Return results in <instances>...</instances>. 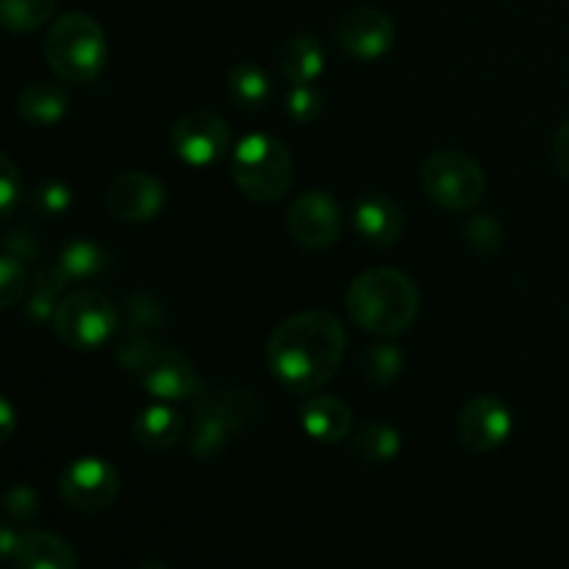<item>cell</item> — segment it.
Wrapping results in <instances>:
<instances>
[{
    "instance_id": "1",
    "label": "cell",
    "mask_w": 569,
    "mask_h": 569,
    "mask_svg": "<svg viewBox=\"0 0 569 569\" xmlns=\"http://www.w3.org/2000/svg\"><path fill=\"white\" fill-rule=\"evenodd\" d=\"M348 350L342 322L326 309H306L272 328L267 365L287 392L315 395L337 376Z\"/></svg>"
},
{
    "instance_id": "2",
    "label": "cell",
    "mask_w": 569,
    "mask_h": 569,
    "mask_svg": "<svg viewBox=\"0 0 569 569\" xmlns=\"http://www.w3.org/2000/svg\"><path fill=\"white\" fill-rule=\"evenodd\" d=\"M345 309L361 331L392 339L415 326L420 315V289L395 267H372L350 281Z\"/></svg>"
},
{
    "instance_id": "3",
    "label": "cell",
    "mask_w": 569,
    "mask_h": 569,
    "mask_svg": "<svg viewBox=\"0 0 569 569\" xmlns=\"http://www.w3.org/2000/svg\"><path fill=\"white\" fill-rule=\"evenodd\" d=\"M117 365L137 378L156 400H189L203 389L192 359L167 345L150 342L144 333H128L114 348Z\"/></svg>"
},
{
    "instance_id": "4",
    "label": "cell",
    "mask_w": 569,
    "mask_h": 569,
    "mask_svg": "<svg viewBox=\"0 0 569 569\" xmlns=\"http://www.w3.org/2000/svg\"><path fill=\"white\" fill-rule=\"evenodd\" d=\"M44 59L59 81L92 83L109 59L106 31L87 11H67L56 17L44 37Z\"/></svg>"
},
{
    "instance_id": "5",
    "label": "cell",
    "mask_w": 569,
    "mask_h": 569,
    "mask_svg": "<svg viewBox=\"0 0 569 569\" xmlns=\"http://www.w3.org/2000/svg\"><path fill=\"white\" fill-rule=\"evenodd\" d=\"M194 417L189 428V453L198 461H214L228 450L244 426L256 417V398L248 389H200L194 395Z\"/></svg>"
},
{
    "instance_id": "6",
    "label": "cell",
    "mask_w": 569,
    "mask_h": 569,
    "mask_svg": "<svg viewBox=\"0 0 569 569\" xmlns=\"http://www.w3.org/2000/svg\"><path fill=\"white\" fill-rule=\"evenodd\" d=\"M231 178L244 198L256 203H278L292 189V153L272 133H248L231 153Z\"/></svg>"
},
{
    "instance_id": "7",
    "label": "cell",
    "mask_w": 569,
    "mask_h": 569,
    "mask_svg": "<svg viewBox=\"0 0 569 569\" xmlns=\"http://www.w3.org/2000/svg\"><path fill=\"white\" fill-rule=\"evenodd\" d=\"M422 192L445 211L476 209L487 192V176L481 164L465 150L445 148L426 159L420 170Z\"/></svg>"
},
{
    "instance_id": "8",
    "label": "cell",
    "mask_w": 569,
    "mask_h": 569,
    "mask_svg": "<svg viewBox=\"0 0 569 569\" xmlns=\"http://www.w3.org/2000/svg\"><path fill=\"white\" fill-rule=\"evenodd\" d=\"M120 326L114 303L98 289H76L59 300L53 315V333L64 348L98 350L111 342Z\"/></svg>"
},
{
    "instance_id": "9",
    "label": "cell",
    "mask_w": 569,
    "mask_h": 569,
    "mask_svg": "<svg viewBox=\"0 0 569 569\" xmlns=\"http://www.w3.org/2000/svg\"><path fill=\"white\" fill-rule=\"evenodd\" d=\"M120 472L100 456H81L59 476V498L76 515H100L120 498Z\"/></svg>"
},
{
    "instance_id": "10",
    "label": "cell",
    "mask_w": 569,
    "mask_h": 569,
    "mask_svg": "<svg viewBox=\"0 0 569 569\" xmlns=\"http://www.w3.org/2000/svg\"><path fill=\"white\" fill-rule=\"evenodd\" d=\"M170 148L181 164L194 167V170L217 164L231 148L228 122L209 109L187 111L172 122Z\"/></svg>"
},
{
    "instance_id": "11",
    "label": "cell",
    "mask_w": 569,
    "mask_h": 569,
    "mask_svg": "<svg viewBox=\"0 0 569 569\" xmlns=\"http://www.w3.org/2000/svg\"><path fill=\"white\" fill-rule=\"evenodd\" d=\"M287 231L298 248L309 253L333 248L342 237V209L322 189H311L295 198L287 214Z\"/></svg>"
},
{
    "instance_id": "12",
    "label": "cell",
    "mask_w": 569,
    "mask_h": 569,
    "mask_svg": "<svg viewBox=\"0 0 569 569\" xmlns=\"http://www.w3.org/2000/svg\"><path fill=\"white\" fill-rule=\"evenodd\" d=\"M511 428H515V417L498 395H476L459 411V422H456L461 445L476 456L498 450L511 437Z\"/></svg>"
},
{
    "instance_id": "13",
    "label": "cell",
    "mask_w": 569,
    "mask_h": 569,
    "mask_svg": "<svg viewBox=\"0 0 569 569\" xmlns=\"http://www.w3.org/2000/svg\"><path fill=\"white\" fill-rule=\"evenodd\" d=\"M164 183L144 170H126L106 189V209L120 222H150L164 209Z\"/></svg>"
},
{
    "instance_id": "14",
    "label": "cell",
    "mask_w": 569,
    "mask_h": 569,
    "mask_svg": "<svg viewBox=\"0 0 569 569\" xmlns=\"http://www.w3.org/2000/svg\"><path fill=\"white\" fill-rule=\"evenodd\" d=\"M337 42L350 59L378 61L392 50L395 22L387 11L359 6L350 9L337 26Z\"/></svg>"
},
{
    "instance_id": "15",
    "label": "cell",
    "mask_w": 569,
    "mask_h": 569,
    "mask_svg": "<svg viewBox=\"0 0 569 569\" xmlns=\"http://www.w3.org/2000/svg\"><path fill=\"white\" fill-rule=\"evenodd\" d=\"M0 553L20 569H76L78 556L67 539L50 531H14L3 526Z\"/></svg>"
},
{
    "instance_id": "16",
    "label": "cell",
    "mask_w": 569,
    "mask_h": 569,
    "mask_svg": "<svg viewBox=\"0 0 569 569\" xmlns=\"http://www.w3.org/2000/svg\"><path fill=\"white\" fill-rule=\"evenodd\" d=\"M353 226L372 248H392L403 233V211L389 194L365 192L353 206Z\"/></svg>"
},
{
    "instance_id": "17",
    "label": "cell",
    "mask_w": 569,
    "mask_h": 569,
    "mask_svg": "<svg viewBox=\"0 0 569 569\" xmlns=\"http://www.w3.org/2000/svg\"><path fill=\"white\" fill-rule=\"evenodd\" d=\"M300 426L315 442L337 445L353 433V411L333 395H311L300 409Z\"/></svg>"
},
{
    "instance_id": "18",
    "label": "cell",
    "mask_w": 569,
    "mask_h": 569,
    "mask_svg": "<svg viewBox=\"0 0 569 569\" xmlns=\"http://www.w3.org/2000/svg\"><path fill=\"white\" fill-rule=\"evenodd\" d=\"M70 111V94L56 81H31L17 92V114L37 128H50Z\"/></svg>"
},
{
    "instance_id": "19",
    "label": "cell",
    "mask_w": 569,
    "mask_h": 569,
    "mask_svg": "<svg viewBox=\"0 0 569 569\" xmlns=\"http://www.w3.org/2000/svg\"><path fill=\"white\" fill-rule=\"evenodd\" d=\"M131 437L150 453H167L183 437V420L170 406H148L131 420Z\"/></svg>"
},
{
    "instance_id": "20",
    "label": "cell",
    "mask_w": 569,
    "mask_h": 569,
    "mask_svg": "<svg viewBox=\"0 0 569 569\" xmlns=\"http://www.w3.org/2000/svg\"><path fill=\"white\" fill-rule=\"evenodd\" d=\"M326 70V50L311 33H295L281 44V76L289 83H315Z\"/></svg>"
},
{
    "instance_id": "21",
    "label": "cell",
    "mask_w": 569,
    "mask_h": 569,
    "mask_svg": "<svg viewBox=\"0 0 569 569\" xmlns=\"http://www.w3.org/2000/svg\"><path fill=\"white\" fill-rule=\"evenodd\" d=\"M56 264L64 270V276L70 278L72 283H83L103 276L111 264V256L106 253L103 244H98L94 239H72L70 244L61 248Z\"/></svg>"
},
{
    "instance_id": "22",
    "label": "cell",
    "mask_w": 569,
    "mask_h": 569,
    "mask_svg": "<svg viewBox=\"0 0 569 569\" xmlns=\"http://www.w3.org/2000/svg\"><path fill=\"white\" fill-rule=\"evenodd\" d=\"M400 448H403L400 431L387 422H367L353 437V453L367 465H389L398 459Z\"/></svg>"
},
{
    "instance_id": "23",
    "label": "cell",
    "mask_w": 569,
    "mask_h": 569,
    "mask_svg": "<svg viewBox=\"0 0 569 569\" xmlns=\"http://www.w3.org/2000/svg\"><path fill=\"white\" fill-rule=\"evenodd\" d=\"M70 283V278L64 276L59 264H44L37 272L31 283V292H28L26 311L33 322H53L56 306H59L61 289Z\"/></svg>"
},
{
    "instance_id": "24",
    "label": "cell",
    "mask_w": 569,
    "mask_h": 569,
    "mask_svg": "<svg viewBox=\"0 0 569 569\" xmlns=\"http://www.w3.org/2000/svg\"><path fill=\"white\" fill-rule=\"evenodd\" d=\"M403 367V350L392 342L370 345V348H365L359 353V376L365 378L370 387H387V383L398 381Z\"/></svg>"
},
{
    "instance_id": "25",
    "label": "cell",
    "mask_w": 569,
    "mask_h": 569,
    "mask_svg": "<svg viewBox=\"0 0 569 569\" xmlns=\"http://www.w3.org/2000/svg\"><path fill=\"white\" fill-rule=\"evenodd\" d=\"M228 92L239 109L259 111L270 100V78L256 64H237L228 76Z\"/></svg>"
},
{
    "instance_id": "26",
    "label": "cell",
    "mask_w": 569,
    "mask_h": 569,
    "mask_svg": "<svg viewBox=\"0 0 569 569\" xmlns=\"http://www.w3.org/2000/svg\"><path fill=\"white\" fill-rule=\"evenodd\" d=\"M59 0H0V20L6 31L31 33L53 20Z\"/></svg>"
},
{
    "instance_id": "27",
    "label": "cell",
    "mask_w": 569,
    "mask_h": 569,
    "mask_svg": "<svg viewBox=\"0 0 569 569\" xmlns=\"http://www.w3.org/2000/svg\"><path fill=\"white\" fill-rule=\"evenodd\" d=\"M164 306L150 295H131L126 300V326L131 333H148L164 328Z\"/></svg>"
},
{
    "instance_id": "28",
    "label": "cell",
    "mask_w": 569,
    "mask_h": 569,
    "mask_svg": "<svg viewBox=\"0 0 569 569\" xmlns=\"http://www.w3.org/2000/svg\"><path fill=\"white\" fill-rule=\"evenodd\" d=\"M465 239L478 256H495L503 244V228L495 214H472L465 226Z\"/></svg>"
},
{
    "instance_id": "29",
    "label": "cell",
    "mask_w": 569,
    "mask_h": 569,
    "mask_svg": "<svg viewBox=\"0 0 569 569\" xmlns=\"http://www.w3.org/2000/svg\"><path fill=\"white\" fill-rule=\"evenodd\" d=\"M28 206L42 217H61L72 206V189L64 181L50 178V181H42L33 189Z\"/></svg>"
},
{
    "instance_id": "30",
    "label": "cell",
    "mask_w": 569,
    "mask_h": 569,
    "mask_svg": "<svg viewBox=\"0 0 569 569\" xmlns=\"http://www.w3.org/2000/svg\"><path fill=\"white\" fill-rule=\"evenodd\" d=\"M322 111V94L317 92L315 83H292L287 94V114L295 122L306 126V122H315Z\"/></svg>"
},
{
    "instance_id": "31",
    "label": "cell",
    "mask_w": 569,
    "mask_h": 569,
    "mask_svg": "<svg viewBox=\"0 0 569 569\" xmlns=\"http://www.w3.org/2000/svg\"><path fill=\"white\" fill-rule=\"evenodd\" d=\"M26 287V261L3 253V259H0V306L11 309L14 303H20Z\"/></svg>"
},
{
    "instance_id": "32",
    "label": "cell",
    "mask_w": 569,
    "mask_h": 569,
    "mask_svg": "<svg viewBox=\"0 0 569 569\" xmlns=\"http://www.w3.org/2000/svg\"><path fill=\"white\" fill-rule=\"evenodd\" d=\"M22 192L20 167L11 161V156H0V211L3 217L14 214V206Z\"/></svg>"
},
{
    "instance_id": "33",
    "label": "cell",
    "mask_w": 569,
    "mask_h": 569,
    "mask_svg": "<svg viewBox=\"0 0 569 569\" xmlns=\"http://www.w3.org/2000/svg\"><path fill=\"white\" fill-rule=\"evenodd\" d=\"M6 511L14 522H31L39 511V498L31 487L26 483H17L6 495Z\"/></svg>"
},
{
    "instance_id": "34",
    "label": "cell",
    "mask_w": 569,
    "mask_h": 569,
    "mask_svg": "<svg viewBox=\"0 0 569 569\" xmlns=\"http://www.w3.org/2000/svg\"><path fill=\"white\" fill-rule=\"evenodd\" d=\"M3 253H11L14 259L20 261H33L39 253V242L37 237H33V231H28V228H17V231H11L9 237L3 239Z\"/></svg>"
},
{
    "instance_id": "35",
    "label": "cell",
    "mask_w": 569,
    "mask_h": 569,
    "mask_svg": "<svg viewBox=\"0 0 569 569\" xmlns=\"http://www.w3.org/2000/svg\"><path fill=\"white\" fill-rule=\"evenodd\" d=\"M553 161L556 167H559L561 176L569 181V120L561 122L559 131H556L553 137Z\"/></svg>"
},
{
    "instance_id": "36",
    "label": "cell",
    "mask_w": 569,
    "mask_h": 569,
    "mask_svg": "<svg viewBox=\"0 0 569 569\" xmlns=\"http://www.w3.org/2000/svg\"><path fill=\"white\" fill-rule=\"evenodd\" d=\"M0 442H9L11 433H14V409H11L9 398L0 400Z\"/></svg>"
}]
</instances>
